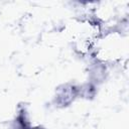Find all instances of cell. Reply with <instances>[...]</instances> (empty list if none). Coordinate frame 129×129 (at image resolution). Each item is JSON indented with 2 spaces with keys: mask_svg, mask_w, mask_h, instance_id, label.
Here are the masks:
<instances>
[{
  "mask_svg": "<svg viewBox=\"0 0 129 129\" xmlns=\"http://www.w3.org/2000/svg\"><path fill=\"white\" fill-rule=\"evenodd\" d=\"M76 95H77V90L74 87H64L63 89L58 91V94L56 96L57 102L61 105H67L73 101Z\"/></svg>",
  "mask_w": 129,
  "mask_h": 129,
  "instance_id": "cell-1",
  "label": "cell"
}]
</instances>
